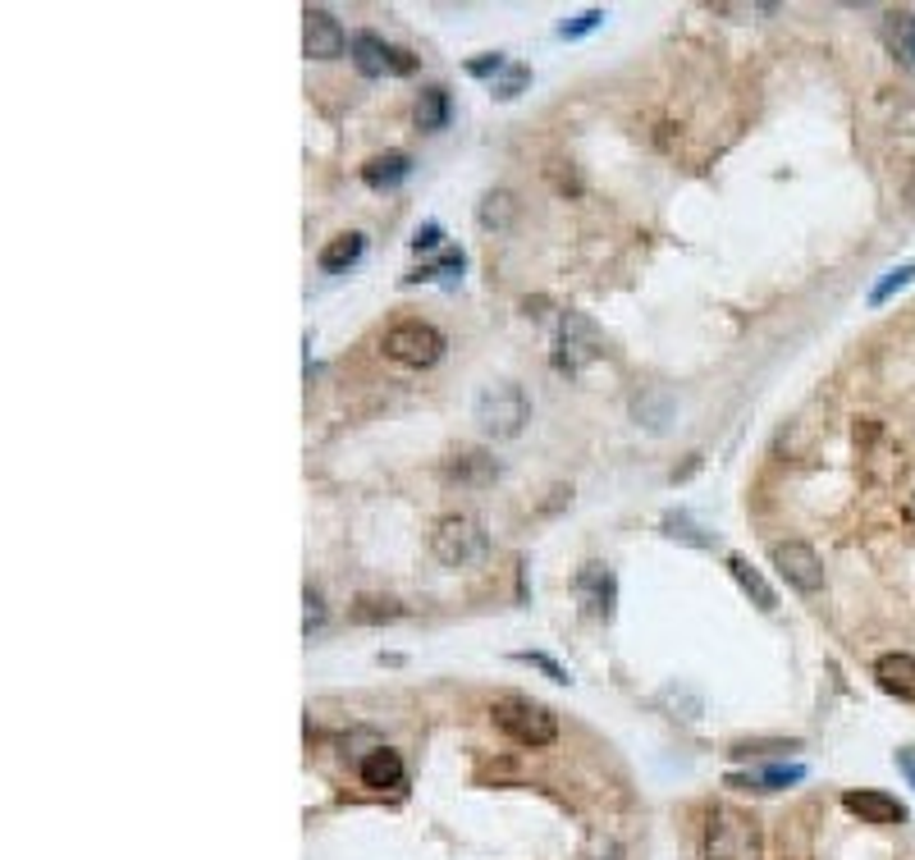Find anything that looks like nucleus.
Returning a JSON list of instances; mask_svg holds the SVG:
<instances>
[{
	"label": "nucleus",
	"instance_id": "f3484780",
	"mask_svg": "<svg viewBox=\"0 0 915 860\" xmlns=\"http://www.w3.org/2000/svg\"><path fill=\"white\" fill-rule=\"evenodd\" d=\"M412 174V156L408 152H385V156H371L362 165V183L375 193H385V189H399V183Z\"/></svg>",
	"mask_w": 915,
	"mask_h": 860
},
{
	"label": "nucleus",
	"instance_id": "7c9ffc66",
	"mask_svg": "<svg viewBox=\"0 0 915 860\" xmlns=\"http://www.w3.org/2000/svg\"><path fill=\"white\" fill-rule=\"evenodd\" d=\"M897 769L911 778V788H915V751H911V746H902V751H897Z\"/></svg>",
	"mask_w": 915,
	"mask_h": 860
},
{
	"label": "nucleus",
	"instance_id": "39448f33",
	"mask_svg": "<svg viewBox=\"0 0 915 860\" xmlns=\"http://www.w3.org/2000/svg\"><path fill=\"white\" fill-rule=\"evenodd\" d=\"M380 348H385V357H390V362H399V366L426 371V366H435V362L444 357V334H440L431 321H416V316H408V321H394V325L385 330V340H380Z\"/></svg>",
	"mask_w": 915,
	"mask_h": 860
},
{
	"label": "nucleus",
	"instance_id": "f8f14e48",
	"mask_svg": "<svg viewBox=\"0 0 915 860\" xmlns=\"http://www.w3.org/2000/svg\"><path fill=\"white\" fill-rule=\"evenodd\" d=\"M444 480H458V485H490L500 480V463H494L485 448H458V454L444 458Z\"/></svg>",
	"mask_w": 915,
	"mask_h": 860
},
{
	"label": "nucleus",
	"instance_id": "b1692460",
	"mask_svg": "<svg viewBox=\"0 0 915 860\" xmlns=\"http://www.w3.org/2000/svg\"><path fill=\"white\" fill-rule=\"evenodd\" d=\"M600 23H604V10H582L577 19L559 23V37H563V42H572V37H586V32H595Z\"/></svg>",
	"mask_w": 915,
	"mask_h": 860
},
{
	"label": "nucleus",
	"instance_id": "ddd939ff",
	"mask_svg": "<svg viewBox=\"0 0 915 860\" xmlns=\"http://www.w3.org/2000/svg\"><path fill=\"white\" fill-rule=\"evenodd\" d=\"M879 37H884V47L888 55L915 73V10H888L884 23H879Z\"/></svg>",
	"mask_w": 915,
	"mask_h": 860
},
{
	"label": "nucleus",
	"instance_id": "aec40b11",
	"mask_svg": "<svg viewBox=\"0 0 915 860\" xmlns=\"http://www.w3.org/2000/svg\"><path fill=\"white\" fill-rule=\"evenodd\" d=\"M412 120L422 133H440L449 124V92L444 88H422V97H416V105H412Z\"/></svg>",
	"mask_w": 915,
	"mask_h": 860
},
{
	"label": "nucleus",
	"instance_id": "0eeeda50",
	"mask_svg": "<svg viewBox=\"0 0 915 860\" xmlns=\"http://www.w3.org/2000/svg\"><path fill=\"white\" fill-rule=\"evenodd\" d=\"M349 55H353V64H358L362 79H385V73H390V79H403V73L416 69V55H412V51L390 47L385 37H375V32H353Z\"/></svg>",
	"mask_w": 915,
	"mask_h": 860
},
{
	"label": "nucleus",
	"instance_id": "6ab92c4d",
	"mask_svg": "<svg viewBox=\"0 0 915 860\" xmlns=\"http://www.w3.org/2000/svg\"><path fill=\"white\" fill-rule=\"evenodd\" d=\"M362 252H366V239H362V234H339V239H330V243L321 247L316 266H321L325 275H343L349 266H358Z\"/></svg>",
	"mask_w": 915,
	"mask_h": 860
},
{
	"label": "nucleus",
	"instance_id": "6e6552de",
	"mask_svg": "<svg viewBox=\"0 0 915 860\" xmlns=\"http://www.w3.org/2000/svg\"><path fill=\"white\" fill-rule=\"evenodd\" d=\"M770 564L778 568V577L801 590V595H820L824 590V564H820V554L806 545V540H778L770 549Z\"/></svg>",
	"mask_w": 915,
	"mask_h": 860
},
{
	"label": "nucleus",
	"instance_id": "dca6fc26",
	"mask_svg": "<svg viewBox=\"0 0 915 860\" xmlns=\"http://www.w3.org/2000/svg\"><path fill=\"white\" fill-rule=\"evenodd\" d=\"M728 573H733V581H737V586L751 595V600H755V609H765V614H774V609H778V590L765 581V573H760L746 554H728Z\"/></svg>",
	"mask_w": 915,
	"mask_h": 860
},
{
	"label": "nucleus",
	"instance_id": "a878e982",
	"mask_svg": "<svg viewBox=\"0 0 915 860\" xmlns=\"http://www.w3.org/2000/svg\"><path fill=\"white\" fill-rule=\"evenodd\" d=\"M526 83H531V69H526V64H513V69L504 73V79L494 83V97H500V101H513V97H517V92H522Z\"/></svg>",
	"mask_w": 915,
	"mask_h": 860
},
{
	"label": "nucleus",
	"instance_id": "393cba45",
	"mask_svg": "<svg viewBox=\"0 0 915 860\" xmlns=\"http://www.w3.org/2000/svg\"><path fill=\"white\" fill-rule=\"evenodd\" d=\"M302 605H308V618H302V631H321V623H325V600H321V586H308L302 590Z\"/></svg>",
	"mask_w": 915,
	"mask_h": 860
},
{
	"label": "nucleus",
	"instance_id": "cd10ccee",
	"mask_svg": "<svg viewBox=\"0 0 915 860\" xmlns=\"http://www.w3.org/2000/svg\"><path fill=\"white\" fill-rule=\"evenodd\" d=\"M664 527H668V536H673V540L682 536V540H692V545H701V549L710 545V536H696L692 517H682V513H668V517H664Z\"/></svg>",
	"mask_w": 915,
	"mask_h": 860
},
{
	"label": "nucleus",
	"instance_id": "f257e3e1",
	"mask_svg": "<svg viewBox=\"0 0 915 860\" xmlns=\"http://www.w3.org/2000/svg\"><path fill=\"white\" fill-rule=\"evenodd\" d=\"M701 856L705 860H765V829H760V819L751 810L714 806L705 815Z\"/></svg>",
	"mask_w": 915,
	"mask_h": 860
},
{
	"label": "nucleus",
	"instance_id": "9d476101",
	"mask_svg": "<svg viewBox=\"0 0 915 860\" xmlns=\"http://www.w3.org/2000/svg\"><path fill=\"white\" fill-rule=\"evenodd\" d=\"M572 590H577V600L591 618L609 623L614 618V605H619V581H614V568L600 564V558H591V564L577 568V577H572Z\"/></svg>",
	"mask_w": 915,
	"mask_h": 860
},
{
	"label": "nucleus",
	"instance_id": "c85d7f7f",
	"mask_svg": "<svg viewBox=\"0 0 915 860\" xmlns=\"http://www.w3.org/2000/svg\"><path fill=\"white\" fill-rule=\"evenodd\" d=\"M504 69H509V60H504L500 51H494V55H481V60H467V73H472V79H500Z\"/></svg>",
	"mask_w": 915,
	"mask_h": 860
},
{
	"label": "nucleus",
	"instance_id": "4468645a",
	"mask_svg": "<svg viewBox=\"0 0 915 860\" xmlns=\"http://www.w3.org/2000/svg\"><path fill=\"white\" fill-rule=\"evenodd\" d=\"M362 788H371V792H394V788H403V756L399 751H390V746H375V751L362 760Z\"/></svg>",
	"mask_w": 915,
	"mask_h": 860
},
{
	"label": "nucleus",
	"instance_id": "a211bd4d",
	"mask_svg": "<svg viewBox=\"0 0 915 860\" xmlns=\"http://www.w3.org/2000/svg\"><path fill=\"white\" fill-rule=\"evenodd\" d=\"M806 778L801 765H770V769H751V773H733L728 788H751V792H783L792 782Z\"/></svg>",
	"mask_w": 915,
	"mask_h": 860
},
{
	"label": "nucleus",
	"instance_id": "9b49d317",
	"mask_svg": "<svg viewBox=\"0 0 915 860\" xmlns=\"http://www.w3.org/2000/svg\"><path fill=\"white\" fill-rule=\"evenodd\" d=\"M843 806L852 815H861L865 824H879V829H893V824H906V806L888 792H874V788H861V792H847Z\"/></svg>",
	"mask_w": 915,
	"mask_h": 860
},
{
	"label": "nucleus",
	"instance_id": "423d86ee",
	"mask_svg": "<svg viewBox=\"0 0 915 860\" xmlns=\"http://www.w3.org/2000/svg\"><path fill=\"white\" fill-rule=\"evenodd\" d=\"M600 353H604L600 325L582 312H563L559 334H554V371H563V376H582Z\"/></svg>",
	"mask_w": 915,
	"mask_h": 860
},
{
	"label": "nucleus",
	"instance_id": "4be33fe9",
	"mask_svg": "<svg viewBox=\"0 0 915 860\" xmlns=\"http://www.w3.org/2000/svg\"><path fill=\"white\" fill-rule=\"evenodd\" d=\"M513 215H517V202H513V193H485L481 198V211H476V220H481V230H490V234H504L509 224H513Z\"/></svg>",
	"mask_w": 915,
	"mask_h": 860
},
{
	"label": "nucleus",
	"instance_id": "5701e85b",
	"mask_svg": "<svg viewBox=\"0 0 915 860\" xmlns=\"http://www.w3.org/2000/svg\"><path fill=\"white\" fill-rule=\"evenodd\" d=\"M911 280H915V261H902V266H893V271H888V275H884L879 284L869 289V307H884L888 297H893V293H902V289H906Z\"/></svg>",
	"mask_w": 915,
	"mask_h": 860
},
{
	"label": "nucleus",
	"instance_id": "bb28decb",
	"mask_svg": "<svg viewBox=\"0 0 915 860\" xmlns=\"http://www.w3.org/2000/svg\"><path fill=\"white\" fill-rule=\"evenodd\" d=\"M517 659H522V664H531V668H541L550 682H572V678H567V668H559V664H554L550 655H541V650H522Z\"/></svg>",
	"mask_w": 915,
	"mask_h": 860
},
{
	"label": "nucleus",
	"instance_id": "412c9836",
	"mask_svg": "<svg viewBox=\"0 0 915 860\" xmlns=\"http://www.w3.org/2000/svg\"><path fill=\"white\" fill-rule=\"evenodd\" d=\"M349 618H353V623H362V627L394 623V618H403V605H399V600H390V595H358L353 609H349Z\"/></svg>",
	"mask_w": 915,
	"mask_h": 860
},
{
	"label": "nucleus",
	"instance_id": "20e7f679",
	"mask_svg": "<svg viewBox=\"0 0 915 860\" xmlns=\"http://www.w3.org/2000/svg\"><path fill=\"white\" fill-rule=\"evenodd\" d=\"M476 422H481V431L494 435V439L522 435V426L531 422V398H526V389L513 385V381L485 385V389L476 394Z\"/></svg>",
	"mask_w": 915,
	"mask_h": 860
},
{
	"label": "nucleus",
	"instance_id": "f03ea898",
	"mask_svg": "<svg viewBox=\"0 0 915 860\" xmlns=\"http://www.w3.org/2000/svg\"><path fill=\"white\" fill-rule=\"evenodd\" d=\"M490 719L509 741L526 746V751H541V746L559 741V715L550 705L531 700V696H500L490 705Z\"/></svg>",
	"mask_w": 915,
	"mask_h": 860
},
{
	"label": "nucleus",
	"instance_id": "2eb2a0df",
	"mask_svg": "<svg viewBox=\"0 0 915 860\" xmlns=\"http://www.w3.org/2000/svg\"><path fill=\"white\" fill-rule=\"evenodd\" d=\"M874 678H879V687L897 700H915V655L906 650H893V655H879V664H874Z\"/></svg>",
	"mask_w": 915,
	"mask_h": 860
},
{
	"label": "nucleus",
	"instance_id": "7ed1b4c3",
	"mask_svg": "<svg viewBox=\"0 0 915 860\" xmlns=\"http://www.w3.org/2000/svg\"><path fill=\"white\" fill-rule=\"evenodd\" d=\"M485 549H490V536L481 527V517L472 513H444L431 532V554L444 568H472L485 558Z\"/></svg>",
	"mask_w": 915,
	"mask_h": 860
},
{
	"label": "nucleus",
	"instance_id": "1a4fd4ad",
	"mask_svg": "<svg viewBox=\"0 0 915 860\" xmlns=\"http://www.w3.org/2000/svg\"><path fill=\"white\" fill-rule=\"evenodd\" d=\"M349 47H353L349 32H343V23L325 6L302 10V55H308V60H339Z\"/></svg>",
	"mask_w": 915,
	"mask_h": 860
},
{
	"label": "nucleus",
	"instance_id": "c756f323",
	"mask_svg": "<svg viewBox=\"0 0 915 860\" xmlns=\"http://www.w3.org/2000/svg\"><path fill=\"white\" fill-rule=\"evenodd\" d=\"M440 243H444L440 224H422V230H416V239H412V252H435Z\"/></svg>",
	"mask_w": 915,
	"mask_h": 860
}]
</instances>
